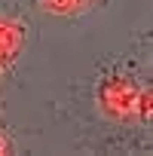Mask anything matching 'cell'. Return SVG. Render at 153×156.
Instances as JSON below:
<instances>
[{"instance_id":"6da1fadb","label":"cell","mask_w":153,"mask_h":156,"mask_svg":"<svg viewBox=\"0 0 153 156\" xmlns=\"http://www.w3.org/2000/svg\"><path fill=\"white\" fill-rule=\"evenodd\" d=\"M95 104L113 122H147L153 110V92L126 73H107L95 89Z\"/></svg>"},{"instance_id":"7a4b0ae2","label":"cell","mask_w":153,"mask_h":156,"mask_svg":"<svg viewBox=\"0 0 153 156\" xmlns=\"http://www.w3.org/2000/svg\"><path fill=\"white\" fill-rule=\"evenodd\" d=\"M28 43V25L19 16H0V76L9 73Z\"/></svg>"},{"instance_id":"3957f363","label":"cell","mask_w":153,"mask_h":156,"mask_svg":"<svg viewBox=\"0 0 153 156\" xmlns=\"http://www.w3.org/2000/svg\"><path fill=\"white\" fill-rule=\"evenodd\" d=\"M40 9L46 16H55V19H73V16H80L86 12L92 3H98V0H37Z\"/></svg>"},{"instance_id":"277c9868","label":"cell","mask_w":153,"mask_h":156,"mask_svg":"<svg viewBox=\"0 0 153 156\" xmlns=\"http://www.w3.org/2000/svg\"><path fill=\"white\" fill-rule=\"evenodd\" d=\"M12 147H9V141H6V135H0V156H6Z\"/></svg>"}]
</instances>
